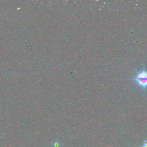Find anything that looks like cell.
Instances as JSON below:
<instances>
[{
    "mask_svg": "<svg viewBox=\"0 0 147 147\" xmlns=\"http://www.w3.org/2000/svg\"><path fill=\"white\" fill-rule=\"evenodd\" d=\"M142 147H147V140L145 141V142H144V144L143 145Z\"/></svg>",
    "mask_w": 147,
    "mask_h": 147,
    "instance_id": "cell-2",
    "label": "cell"
},
{
    "mask_svg": "<svg viewBox=\"0 0 147 147\" xmlns=\"http://www.w3.org/2000/svg\"><path fill=\"white\" fill-rule=\"evenodd\" d=\"M135 81L137 82L138 86L143 89L147 88V71L143 69L142 71L138 72L135 78Z\"/></svg>",
    "mask_w": 147,
    "mask_h": 147,
    "instance_id": "cell-1",
    "label": "cell"
}]
</instances>
